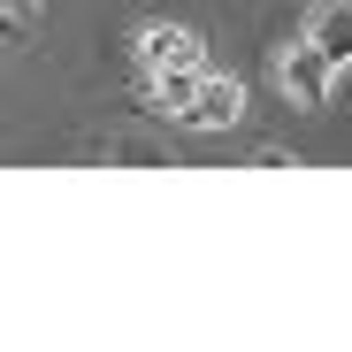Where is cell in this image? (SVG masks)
Returning a JSON list of instances; mask_svg holds the SVG:
<instances>
[{
	"label": "cell",
	"instance_id": "6",
	"mask_svg": "<svg viewBox=\"0 0 352 352\" xmlns=\"http://www.w3.org/2000/svg\"><path fill=\"white\" fill-rule=\"evenodd\" d=\"M38 8V0H0V16H31Z\"/></svg>",
	"mask_w": 352,
	"mask_h": 352
},
{
	"label": "cell",
	"instance_id": "5",
	"mask_svg": "<svg viewBox=\"0 0 352 352\" xmlns=\"http://www.w3.org/2000/svg\"><path fill=\"white\" fill-rule=\"evenodd\" d=\"M199 77H207V62H199V69H161V77H146V100H153L161 115H184L192 92H199Z\"/></svg>",
	"mask_w": 352,
	"mask_h": 352
},
{
	"label": "cell",
	"instance_id": "2",
	"mask_svg": "<svg viewBox=\"0 0 352 352\" xmlns=\"http://www.w3.org/2000/svg\"><path fill=\"white\" fill-rule=\"evenodd\" d=\"M276 77H283V92L299 100V107H322V100H329V85H337L344 69H329L322 54H314V46L299 38V46H283V62H276Z\"/></svg>",
	"mask_w": 352,
	"mask_h": 352
},
{
	"label": "cell",
	"instance_id": "4",
	"mask_svg": "<svg viewBox=\"0 0 352 352\" xmlns=\"http://www.w3.org/2000/svg\"><path fill=\"white\" fill-rule=\"evenodd\" d=\"M307 46L322 54L329 69H344V62H352V16H344V0H337L329 16H314V23H307Z\"/></svg>",
	"mask_w": 352,
	"mask_h": 352
},
{
	"label": "cell",
	"instance_id": "3",
	"mask_svg": "<svg viewBox=\"0 0 352 352\" xmlns=\"http://www.w3.org/2000/svg\"><path fill=\"white\" fill-rule=\"evenodd\" d=\"M207 54H199V38L192 31H176V23H146L138 31V69L146 77H161V69H199Z\"/></svg>",
	"mask_w": 352,
	"mask_h": 352
},
{
	"label": "cell",
	"instance_id": "1",
	"mask_svg": "<svg viewBox=\"0 0 352 352\" xmlns=\"http://www.w3.org/2000/svg\"><path fill=\"white\" fill-rule=\"evenodd\" d=\"M238 115H245V85H238V77H222V69H207L199 92H192V107L176 115V123H192V131H230Z\"/></svg>",
	"mask_w": 352,
	"mask_h": 352
}]
</instances>
